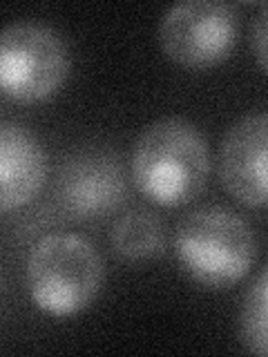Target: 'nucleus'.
Returning a JSON list of instances; mask_svg holds the SVG:
<instances>
[{
	"label": "nucleus",
	"instance_id": "obj_1",
	"mask_svg": "<svg viewBox=\"0 0 268 357\" xmlns=\"http://www.w3.org/2000/svg\"><path fill=\"white\" fill-rule=\"evenodd\" d=\"M208 172L206 139L186 119L154 121L134 143L132 178L139 192L156 206L190 204L204 190Z\"/></svg>",
	"mask_w": 268,
	"mask_h": 357
},
{
	"label": "nucleus",
	"instance_id": "obj_2",
	"mask_svg": "<svg viewBox=\"0 0 268 357\" xmlns=\"http://www.w3.org/2000/svg\"><path fill=\"white\" fill-rule=\"evenodd\" d=\"M174 250L193 282L223 290L241 282L251 271L257 241L253 228L232 210L204 206L186 215L177 226Z\"/></svg>",
	"mask_w": 268,
	"mask_h": 357
},
{
	"label": "nucleus",
	"instance_id": "obj_3",
	"mask_svg": "<svg viewBox=\"0 0 268 357\" xmlns=\"http://www.w3.org/2000/svg\"><path fill=\"white\" fill-rule=\"evenodd\" d=\"M103 286V264L94 245L76 234H47L29 252L27 290L50 317H72L92 306Z\"/></svg>",
	"mask_w": 268,
	"mask_h": 357
},
{
	"label": "nucleus",
	"instance_id": "obj_4",
	"mask_svg": "<svg viewBox=\"0 0 268 357\" xmlns=\"http://www.w3.org/2000/svg\"><path fill=\"white\" fill-rule=\"evenodd\" d=\"M70 72L65 43L54 29L36 22H11L0 33V87L18 103L54 96Z\"/></svg>",
	"mask_w": 268,
	"mask_h": 357
},
{
	"label": "nucleus",
	"instance_id": "obj_5",
	"mask_svg": "<svg viewBox=\"0 0 268 357\" xmlns=\"http://www.w3.org/2000/svg\"><path fill=\"white\" fill-rule=\"evenodd\" d=\"M239 33L234 7L217 0H188L170 7L159 22L163 54L188 70H208L226 61Z\"/></svg>",
	"mask_w": 268,
	"mask_h": 357
},
{
	"label": "nucleus",
	"instance_id": "obj_6",
	"mask_svg": "<svg viewBox=\"0 0 268 357\" xmlns=\"http://www.w3.org/2000/svg\"><path fill=\"white\" fill-rule=\"evenodd\" d=\"M61 208L72 219H100L126 199V178L119 159L105 150H83L70 156L56 183Z\"/></svg>",
	"mask_w": 268,
	"mask_h": 357
},
{
	"label": "nucleus",
	"instance_id": "obj_7",
	"mask_svg": "<svg viewBox=\"0 0 268 357\" xmlns=\"http://www.w3.org/2000/svg\"><path fill=\"white\" fill-rule=\"evenodd\" d=\"M219 178L244 206H268V112L239 119L219 148Z\"/></svg>",
	"mask_w": 268,
	"mask_h": 357
},
{
	"label": "nucleus",
	"instance_id": "obj_8",
	"mask_svg": "<svg viewBox=\"0 0 268 357\" xmlns=\"http://www.w3.org/2000/svg\"><path fill=\"white\" fill-rule=\"evenodd\" d=\"M47 174L40 143L16 123L0 128V206L5 212L27 206Z\"/></svg>",
	"mask_w": 268,
	"mask_h": 357
},
{
	"label": "nucleus",
	"instance_id": "obj_9",
	"mask_svg": "<svg viewBox=\"0 0 268 357\" xmlns=\"http://www.w3.org/2000/svg\"><path fill=\"white\" fill-rule=\"evenodd\" d=\"M165 226L150 210H132L112 228V248L126 261H145L163 252Z\"/></svg>",
	"mask_w": 268,
	"mask_h": 357
},
{
	"label": "nucleus",
	"instance_id": "obj_10",
	"mask_svg": "<svg viewBox=\"0 0 268 357\" xmlns=\"http://www.w3.org/2000/svg\"><path fill=\"white\" fill-rule=\"evenodd\" d=\"M239 335L251 353L268 355V268L255 279L244 297Z\"/></svg>",
	"mask_w": 268,
	"mask_h": 357
},
{
	"label": "nucleus",
	"instance_id": "obj_11",
	"mask_svg": "<svg viewBox=\"0 0 268 357\" xmlns=\"http://www.w3.org/2000/svg\"><path fill=\"white\" fill-rule=\"evenodd\" d=\"M253 45H255L257 61H260V65L268 74V5L260 11V16H257V20H255Z\"/></svg>",
	"mask_w": 268,
	"mask_h": 357
}]
</instances>
